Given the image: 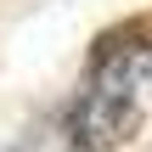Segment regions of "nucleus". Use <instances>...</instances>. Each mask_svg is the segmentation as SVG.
<instances>
[{
    "label": "nucleus",
    "instance_id": "obj_1",
    "mask_svg": "<svg viewBox=\"0 0 152 152\" xmlns=\"http://www.w3.org/2000/svg\"><path fill=\"white\" fill-rule=\"evenodd\" d=\"M152 107V39H113L96 51L73 107H68V147L107 152L141 130Z\"/></svg>",
    "mask_w": 152,
    "mask_h": 152
},
{
    "label": "nucleus",
    "instance_id": "obj_2",
    "mask_svg": "<svg viewBox=\"0 0 152 152\" xmlns=\"http://www.w3.org/2000/svg\"><path fill=\"white\" fill-rule=\"evenodd\" d=\"M6 152H73V147H68V130H28L17 147H6Z\"/></svg>",
    "mask_w": 152,
    "mask_h": 152
}]
</instances>
